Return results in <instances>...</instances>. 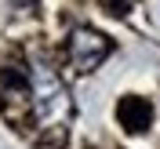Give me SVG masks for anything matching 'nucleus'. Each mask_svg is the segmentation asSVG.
Masks as SVG:
<instances>
[{
  "label": "nucleus",
  "mask_w": 160,
  "mask_h": 149,
  "mask_svg": "<svg viewBox=\"0 0 160 149\" xmlns=\"http://www.w3.org/2000/svg\"><path fill=\"white\" fill-rule=\"evenodd\" d=\"M109 51H113V40L102 37V33L91 29V26H77V29L69 33V62L77 66L80 73L98 69Z\"/></svg>",
  "instance_id": "nucleus-1"
},
{
  "label": "nucleus",
  "mask_w": 160,
  "mask_h": 149,
  "mask_svg": "<svg viewBox=\"0 0 160 149\" xmlns=\"http://www.w3.org/2000/svg\"><path fill=\"white\" fill-rule=\"evenodd\" d=\"M117 120H120V127L128 135H142L149 127V120H153V106L146 98H138V95H124L117 102Z\"/></svg>",
  "instance_id": "nucleus-2"
},
{
  "label": "nucleus",
  "mask_w": 160,
  "mask_h": 149,
  "mask_svg": "<svg viewBox=\"0 0 160 149\" xmlns=\"http://www.w3.org/2000/svg\"><path fill=\"white\" fill-rule=\"evenodd\" d=\"M11 4H15L18 15H33V11H37V0H11Z\"/></svg>",
  "instance_id": "nucleus-4"
},
{
  "label": "nucleus",
  "mask_w": 160,
  "mask_h": 149,
  "mask_svg": "<svg viewBox=\"0 0 160 149\" xmlns=\"http://www.w3.org/2000/svg\"><path fill=\"white\" fill-rule=\"evenodd\" d=\"M106 7H109V15H128L131 0H106Z\"/></svg>",
  "instance_id": "nucleus-3"
}]
</instances>
